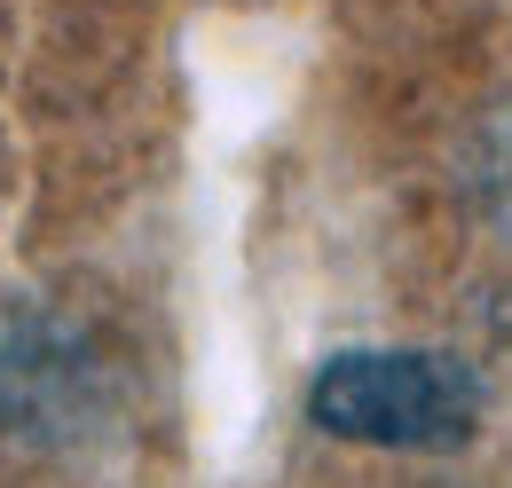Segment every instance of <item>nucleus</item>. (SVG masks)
<instances>
[{
	"label": "nucleus",
	"instance_id": "1",
	"mask_svg": "<svg viewBox=\"0 0 512 488\" xmlns=\"http://www.w3.org/2000/svg\"><path fill=\"white\" fill-rule=\"evenodd\" d=\"M308 418L339 441H386V449H442L473 433V386L442 355H339L308 386Z\"/></svg>",
	"mask_w": 512,
	"mask_h": 488
}]
</instances>
